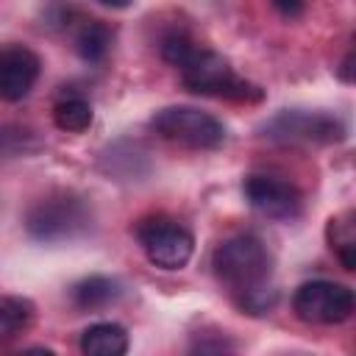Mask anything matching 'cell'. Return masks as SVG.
I'll return each instance as SVG.
<instances>
[{
  "label": "cell",
  "instance_id": "cell-14",
  "mask_svg": "<svg viewBox=\"0 0 356 356\" xmlns=\"http://www.w3.org/2000/svg\"><path fill=\"white\" fill-rule=\"evenodd\" d=\"M31 314H33V309H31L28 300L3 295L0 298V345L8 342V339H14L22 328H28Z\"/></svg>",
  "mask_w": 356,
  "mask_h": 356
},
{
  "label": "cell",
  "instance_id": "cell-8",
  "mask_svg": "<svg viewBox=\"0 0 356 356\" xmlns=\"http://www.w3.org/2000/svg\"><path fill=\"white\" fill-rule=\"evenodd\" d=\"M242 192H245V200L250 203V209L270 220H295L303 206L300 192L289 181L275 178V175L253 172L245 178Z\"/></svg>",
  "mask_w": 356,
  "mask_h": 356
},
{
  "label": "cell",
  "instance_id": "cell-12",
  "mask_svg": "<svg viewBox=\"0 0 356 356\" xmlns=\"http://www.w3.org/2000/svg\"><path fill=\"white\" fill-rule=\"evenodd\" d=\"M108 44H111V31L100 19H89L75 31V53L89 64L100 61L108 53Z\"/></svg>",
  "mask_w": 356,
  "mask_h": 356
},
{
  "label": "cell",
  "instance_id": "cell-15",
  "mask_svg": "<svg viewBox=\"0 0 356 356\" xmlns=\"http://www.w3.org/2000/svg\"><path fill=\"white\" fill-rule=\"evenodd\" d=\"M353 217H337L328 222V239H331V248L337 250L339 261L345 270H353L356 267V236H353Z\"/></svg>",
  "mask_w": 356,
  "mask_h": 356
},
{
  "label": "cell",
  "instance_id": "cell-10",
  "mask_svg": "<svg viewBox=\"0 0 356 356\" xmlns=\"http://www.w3.org/2000/svg\"><path fill=\"white\" fill-rule=\"evenodd\" d=\"M120 298H122V284L111 275H89L72 286V303L86 312L106 309V306L117 303Z\"/></svg>",
  "mask_w": 356,
  "mask_h": 356
},
{
  "label": "cell",
  "instance_id": "cell-3",
  "mask_svg": "<svg viewBox=\"0 0 356 356\" xmlns=\"http://www.w3.org/2000/svg\"><path fill=\"white\" fill-rule=\"evenodd\" d=\"M178 70H181V81H184V86L189 92L214 95V97H231V100H259L261 97V92L253 83L236 78L231 64L222 56L211 53V50H200L197 47L186 58V64L178 67Z\"/></svg>",
  "mask_w": 356,
  "mask_h": 356
},
{
  "label": "cell",
  "instance_id": "cell-9",
  "mask_svg": "<svg viewBox=\"0 0 356 356\" xmlns=\"http://www.w3.org/2000/svg\"><path fill=\"white\" fill-rule=\"evenodd\" d=\"M39 70H42V61L33 50L22 44L0 47V100H8V103L22 100L33 89Z\"/></svg>",
  "mask_w": 356,
  "mask_h": 356
},
{
  "label": "cell",
  "instance_id": "cell-17",
  "mask_svg": "<svg viewBox=\"0 0 356 356\" xmlns=\"http://www.w3.org/2000/svg\"><path fill=\"white\" fill-rule=\"evenodd\" d=\"M273 3V8L278 11V14H284V17H300L303 14V6H306V0H270Z\"/></svg>",
  "mask_w": 356,
  "mask_h": 356
},
{
  "label": "cell",
  "instance_id": "cell-13",
  "mask_svg": "<svg viewBox=\"0 0 356 356\" xmlns=\"http://www.w3.org/2000/svg\"><path fill=\"white\" fill-rule=\"evenodd\" d=\"M53 122L61 131L81 134L92 125V106L83 97H64L53 106Z\"/></svg>",
  "mask_w": 356,
  "mask_h": 356
},
{
  "label": "cell",
  "instance_id": "cell-16",
  "mask_svg": "<svg viewBox=\"0 0 356 356\" xmlns=\"http://www.w3.org/2000/svg\"><path fill=\"white\" fill-rule=\"evenodd\" d=\"M195 50H197V44H195L186 33H181V31H172V33H167V36L161 39V56H164V61H170L172 67H184L186 58H189Z\"/></svg>",
  "mask_w": 356,
  "mask_h": 356
},
{
  "label": "cell",
  "instance_id": "cell-11",
  "mask_svg": "<svg viewBox=\"0 0 356 356\" xmlns=\"http://www.w3.org/2000/svg\"><path fill=\"white\" fill-rule=\"evenodd\" d=\"M86 356H122L128 350V331L120 323H95L81 334Z\"/></svg>",
  "mask_w": 356,
  "mask_h": 356
},
{
  "label": "cell",
  "instance_id": "cell-1",
  "mask_svg": "<svg viewBox=\"0 0 356 356\" xmlns=\"http://www.w3.org/2000/svg\"><path fill=\"white\" fill-rule=\"evenodd\" d=\"M92 225V211L83 197L58 192L36 200L25 214V228L36 242H64Z\"/></svg>",
  "mask_w": 356,
  "mask_h": 356
},
{
  "label": "cell",
  "instance_id": "cell-2",
  "mask_svg": "<svg viewBox=\"0 0 356 356\" xmlns=\"http://www.w3.org/2000/svg\"><path fill=\"white\" fill-rule=\"evenodd\" d=\"M270 253L261 245V239L242 234L234 239H225L214 256H211V267L217 273L220 281H225L228 286H234L236 292L267 284L270 275Z\"/></svg>",
  "mask_w": 356,
  "mask_h": 356
},
{
  "label": "cell",
  "instance_id": "cell-18",
  "mask_svg": "<svg viewBox=\"0 0 356 356\" xmlns=\"http://www.w3.org/2000/svg\"><path fill=\"white\" fill-rule=\"evenodd\" d=\"M100 6H108V8H125V6H131L134 0H97Z\"/></svg>",
  "mask_w": 356,
  "mask_h": 356
},
{
  "label": "cell",
  "instance_id": "cell-4",
  "mask_svg": "<svg viewBox=\"0 0 356 356\" xmlns=\"http://www.w3.org/2000/svg\"><path fill=\"white\" fill-rule=\"evenodd\" d=\"M150 125L164 139L186 145V147H200V150L220 147L225 139L222 122L195 106H167V108L156 111Z\"/></svg>",
  "mask_w": 356,
  "mask_h": 356
},
{
  "label": "cell",
  "instance_id": "cell-7",
  "mask_svg": "<svg viewBox=\"0 0 356 356\" xmlns=\"http://www.w3.org/2000/svg\"><path fill=\"white\" fill-rule=\"evenodd\" d=\"M292 309L300 320L314 325H334L345 323L353 314V289L337 281H306L295 289Z\"/></svg>",
  "mask_w": 356,
  "mask_h": 356
},
{
  "label": "cell",
  "instance_id": "cell-6",
  "mask_svg": "<svg viewBox=\"0 0 356 356\" xmlns=\"http://www.w3.org/2000/svg\"><path fill=\"white\" fill-rule=\"evenodd\" d=\"M136 239L145 256L161 270H181L195 250L192 234L170 217H145L136 225Z\"/></svg>",
  "mask_w": 356,
  "mask_h": 356
},
{
  "label": "cell",
  "instance_id": "cell-5",
  "mask_svg": "<svg viewBox=\"0 0 356 356\" xmlns=\"http://www.w3.org/2000/svg\"><path fill=\"white\" fill-rule=\"evenodd\" d=\"M261 131L281 145H328L345 136L342 120L325 111H278L261 125Z\"/></svg>",
  "mask_w": 356,
  "mask_h": 356
}]
</instances>
